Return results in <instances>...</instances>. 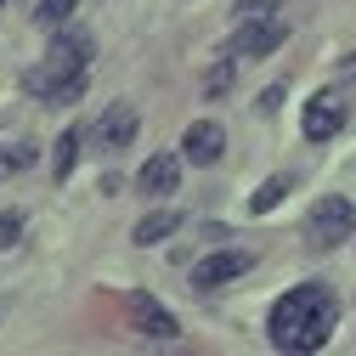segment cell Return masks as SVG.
Segmentation results:
<instances>
[{"label":"cell","mask_w":356,"mask_h":356,"mask_svg":"<svg viewBox=\"0 0 356 356\" xmlns=\"http://www.w3.org/2000/svg\"><path fill=\"white\" fill-rule=\"evenodd\" d=\"M289 193H294V175H272V181H260V187L249 193V215H272Z\"/></svg>","instance_id":"obj_11"},{"label":"cell","mask_w":356,"mask_h":356,"mask_svg":"<svg viewBox=\"0 0 356 356\" xmlns=\"http://www.w3.org/2000/svg\"><path fill=\"white\" fill-rule=\"evenodd\" d=\"M130 323H136V334H147V339H175V334H181L175 317H170L153 294H130Z\"/></svg>","instance_id":"obj_8"},{"label":"cell","mask_w":356,"mask_h":356,"mask_svg":"<svg viewBox=\"0 0 356 356\" xmlns=\"http://www.w3.org/2000/svg\"><path fill=\"white\" fill-rule=\"evenodd\" d=\"M23 238V215L17 209H0V249H12Z\"/></svg>","instance_id":"obj_16"},{"label":"cell","mask_w":356,"mask_h":356,"mask_svg":"<svg viewBox=\"0 0 356 356\" xmlns=\"http://www.w3.org/2000/svg\"><path fill=\"white\" fill-rule=\"evenodd\" d=\"M175 227H181V215H175V209H153V215H142V220H136V232H130V238H136L142 249H153V243H164Z\"/></svg>","instance_id":"obj_10"},{"label":"cell","mask_w":356,"mask_h":356,"mask_svg":"<svg viewBox=\"0 0 356 356\" xmlns=\"http://www.w3.org/2000/svg\"><path fill=\"white\" fill-rule=\"evenodd\" d=\"M74 164H79V130L68 124V130H63V136H57V164H51V170H57V175H63V181H68V170H74Z\"/></svg>","instance_id":"obj_15"},{"label":"cell","mask_w":356,"mask_h":356,"mask_svg":"<svg viewBox=\"0 0 356 356\" xmlns=\"http://www.w3.org/2000/svg\"><path fill=\"white\" fill-rule=\"evenodd\" d=\"M283 40H289V17H249V23H238V34H232V57L243 63H254V57H266V51H277L283 46Z\"/></svg>","instance_id":"obj_3"},{"label":"cell","mask_w":356,"mask_h":356,"mask_svg":"<svg viewBox=\"0 0 356 356\" xmlns=\"http://www.w3.org/2000/svg\"><path fill=\"white\" fill-rule=\"evenodd\" d=\"M339 79H356V51H350V57H339Z\"/></svg>","instance_id":"obj_17"},{"label":"cell","mask_w":356,"mask_h":356,"mask_svg":"<svg viewBox=\"0 0 356 356\" xmlns=\"http://www.w3.org/2000/svg\"><path fill=\"white\" fill-rule=\"evenodd\" d=\"M356 232V204L350 198H323L305 220V243L311 249H339L345 238Z\"/></svg>","instance_id":"obj_2"},{"label":"cell","mask_w":356,"mask_h":356,"mask_svg":"<svg viewBox=\"0 0 356 356\" xmlns=\"http://www.w3.org/2000/svg\"><path fill=\"white\" fill-rule=\"evenodd\" d=\"M232 79H238V57L227 51V63H215V68L204 74V97H227V91H232Z\"/></svg>","instance_id":"obj_13"},{"label":"cell","mask_w":356,"mask_h":356,"mask_svg":"<svg viewBox=\"0 0 356 356\" xmlns=\"http://www.w3.org/2000/svg\"><path fill=\"white\" fill-rule=\"evenodd\" d=\"M74 6H79V0H40V6H34V23H40V29H63V23L74 17Z\"/></svg>","instance_id":"obj_14"},{"label":"cell","mask_w":356,"mask_h":356,"mask_svg":"<svg viewBox=\"0 0 356 356\" xmlns=\"http://www.w3.org/2000/svg\"><path fill=\"white\" fill-rule=\"evenodd\" d=\"M220 153H227V130H220L215 119L187 124V136H181V159H187V164H215Z\"/></svg>","instance_id":"obj_6"},{"label":"cell","mask_w":356,"mask_h":356,"mask_svg":"<svg viewBox=\"0 0 356 356\" xmlns=\"http://www.w3.org/2000/svg\"><path fill=\"white\" fill-rule=\"evenodd\" d=\"M345 97L339 91H317L305 108H300V130H305V142H334L339 130H345Z\"/></svg>","instance_id":"obj_4"},{"label":"cell","mask_w":356,"mask_h":356,"mask_svg":"<svg viewBox=\"0 0 356 356\" xmlns=\"http://www.w3.org/2000/svg\"><path fill=\"white\" fill-rule=\"evenodd\" d=\"M175 181H181V159H175V153H153V159L142 164V175H136L142 198H170Z\"/></svg>","instance_id":"obj_9"},{"label":"cell","mask_w":356,"mask_h":356,"mask_svg":"<svg viewBox=\"0 0 356 356\" xmlns=\"http://www.w3.org/2000/svg\"><path fill=\"white\" fill-rule=\"evenodd\" d=\"M136 124H142L136 108H130V102H113V108L97 119V142H102L108 153H124L130 142H136Z\"/></svg>","instance_id":"obj_7"},{"label":"cell","mask_w":356,"mask_h":356,"mask_svg":"<svg viewBox=\"0 0 356 356\" xmlns=\"http://www.w3.org/2000/svg\"><path fill=\"white\" fill-rule=\"evenodd\" d=\"M29 164H34V147H29V142H6V147H0V181L23 175Z\"/></svg>","instance_id":"obj_12"},{"label":"cell","mask_w":356,"mask_h":356,"mask_svg":"<svg viewBox=\"0 0 356 356\" xmlns=\"http://www.w3.org/2000/svg\"><path fill=\"white\" fill-rule=\"evenodd\" d=\"M249 266H254V254H249V249H220V254H209V260H198V266H193V289H220V283L243 277Z\"/></svg>","instance_id":"obj_5"},{"label":"cell","mask_w":356,"mask_h":356,"mask_svg":"<svg viewBox=\"0 0 356 356\" xmlns=\"http://www.w3.org/2000/svg\"><path fill=\"white\" fill-rule=\"evenodd\" d=\"M334 323H339V294H334L328 283H300V289H289V294L272 305L266 334H272L277 350L305 356V350H323V345H328Z\"/></svg>","instance_id":"obj_1"}]
</instances>
